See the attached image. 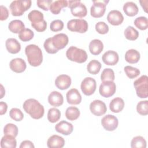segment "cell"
<instances>
[{
    "instance_id": "14",
    "label": "cell",
    "mask_w": 148,
    "mask_h": 148,
    "mask_svg": "<svg viewBox=\"0 0 148 148\" xmlns=\"http://www.w3.org/2000/svg\"><path fill=\"white\" fill-rule=\"evenodd\" d=\"M90 110L95 116H101L106 113L107 108L103 101L96 99L91 102L90 105Z\"/></svg>"
},
{
    "instance_id": "36",
    "label": "cell",
    "mask_w": 148,
    "mask_h": 148,
    "mask_svg": "<svg viewBox=\"0 0 148 148\" xmlns=\"http://www.w3.org/2000/svg\"><path fill=\"white\" fill-rule=\"evenodd\" d=\"M3 133L4 135H11L14 137H16L18 134V128L14 124L8 123L4 127Z\"/></svg>"
},
{
    "instance_id": "13",
    "label": "cell",
    "mask_w": 148,
    "mask_h": 148,
    "mask_svg": "<svg viewBox=\"0 0 148 148\" xmlns=\"http://www.w3.org/2000/svg\"><path fill=\"white\" fill-rule=\"evenodd\" d=\"M51 40L54 47L58 51L59 50L64 49L68 45L69 39L66 34L60 33L51 37Z\"/></svg>"
},
{
    "instance_id": "4",
    "label": "cell",
    "mask_w": 148,
    "mask_h": 148,
    "mask_svg": "<svg viewBox=\"0 0 148 148\" xmlns=\"http://www.w3.org/2000/svg\"><path fill=\"white\" fill-rule=\"evenodd\" d=\"M31 3V0H16L12 1L9 5L12 14L14 16H22L25 11L30 8Z\"/></svg>"
},
{
    "instance_id": "38",
    "label": "cell",
    "mask_w": 148,
    "mask_h": 148,
    "mask_svg": "<svg viewBox=\"0 0 148 148\" xmlns=\"http://www.w3.org/2000/svg\"><path fill=\"white\" fill-rule=\"evenodd\" d=\"M135 25L140 30H145L148 27V20L146 17L140 16L134 20Z\"/></svg>"
},
{
    "instance_id": "29",
    "label": "cell",
    "mask_w": 148,
    "mask_h": 148,
    "mask_svg": "<svg viewBox=\"0 0 148 148\" xmlns=\"http://www.w3.org/2000/svg\"><path fill=\"white\" fill-rule=\"evenodd\" d=\"M140 53L135 49H130L125 54V60L130 64H135L140 60Z\"/></svg>"
},
{
    "instance_id": "41",
    "label": "cell",
    "mask_w": 148,
    "mask_h": 148,
    "mask_svg": "<svg viewBox=\"0 0 148 148\" xmlns=\"http://www.w3.org/2000/svg\"><path fill=\"white\" fill-rule=\"evenodd\" d=\"M10 117L16 121H20L24 118V114L18 108H12L9 112Z\"/></svg>"
},
{
    "instance_id": "8",
    "label": "cell",
    "mask_w": 148,
    "mask_h": 148,
    "mask_svg": "<svg viewBox=\"0 0 148 148\" xmlns=\"http://www.w3.org/2000/svg\"><path fill=\"white\" fill-rule=\"evenodd\" d=\"M67 28L72 32L82 34L87 31L88 25L87 21L84 19H72L68 21Z\"/></svg>"
},
{
    "instance_id": "22",
    "label": "cell",
    "mask_w": 148,
    "mask_h": 148,
    "mask_svg": "<svg viewBox=\"0 0 148 148\" xmlns=\"http://www.w3.org/2000/svg\"><path fill=\"white\" fill-rule=\"evenodd\" d=\"M48 102L53 106H60L64 102L63 96L60 92L57 91H52L49 95Z\"/></svg>"
},
{
    "instance_id": "50",
    "label": "cell",
    "mask_w": 148,
    "mask_h": 148,
    "mask_svg": "<svg viewBox=\"0 0 148 148\" xmlns=\"http://www.w3.org/2000/svg\"><path fill=\"white\" fill-rule=\"evenodd\" d=\"M1 97H0V98H2L3 95L5 94V90L3 88V86L2 84H1Z\"/></svg>"
},
{
    "instance_id": "40",
    "label": "cell",
    "mask_w": 148,
    "mask_h": 148,
    "mask_svg": "<svg viewBox=\"0 0 148 148\" xmlns=\"http://www.w3.org/2000/svg\"><path fill=\"white\" fill-rule=\"evenodd\" d=\"M124 70L126 75L130 79H134L138 76L140 74V71L138 68L131 66H125Z\"/></svg>"
},
{
    "instance_id": "15",
    "label": "cell",
    "mask_w": 148,
    "mask_h": 148,
    "mask_svg": "<svg viewBox=\"0 0 148 148\" xmlns=\"http://www.w3.org/2000/svg\"><path fill=\"white\" fill-rule=\"evenodd\" d=\"M108 22L113 25H120L124 21L123 14L117 10H112L110 11L107 16Z\"/></svg>"
},
{
    "instance_id": "20",
    "label": "cell",
    "mask_w": 148,
    "mask_h": 148,
    "mask_svg": "<svg viewBox=\"0 0 148 148\" xmlns=\"http://www.w3.org/2000/svg\"><path fill=\"white\" fill-rule=\"evenodd\" d=\"M66 101L71 105H78L82 101V96L76 88H72L66 92Z\"/></svg>"
},
{
    "instance_id": "30",
    "label": "cell",
    "mask_w": 148,
    "mask_h": 148,
    "mask_svg": "<svg viewBox=\"0 0 148 148\" xmlns=\"http://www.w3.org/2000/svg\"><path fill=\"white\" fill-rule=\"evenodd\" d=\"M8 28L12 32L19 34L25 29V25L22 21L20 20H14L9 23Z\"/></svg>"
},
{
    "instance_id": "35",
    "label": "cell",
    "mask_w": 148,
    "mask_h": 148,
    "mask_svg": "<svg viewBox=\"0 0 148 148\" xmlns=\"http://www.w3.org/2000/svg\"><path fill=\"white\" fill-rule=\"evenodd\" d=\"M131 147L132 148H146V141L143 137L136 136L132 138L131 142Z\"/></svg>"
},
{
    "instance_id": "34",
    "label": "cell",
    "mask_w": 148,
    "mask_h": 148,
    "mask_svg": "<svg viewBox=\"0 0 148 148\" xmlns=\"http://www.w3.org/2000/svg\"><path fill=\"white\" fill-rule=\"evenodd\" d=\"M126 39L130 40H135L139 37L138 31L132 26H128L126 28L124 32Z\"/></svg>"
},
{
    "instance_id": "39",
    "label": "cell",
    "mask_w": 148,
    "mask_h": 148,
    "mask_svg": "<svg viewBox=\"0 0 148 148\" xmlns=\"http://www.w3.org/2000/svg\"><path fill=\"white\" fill-rule=\"evenodd\" d=\"M34 32L29 28H25L18 34V38L23 42H27L31 40L34 38Z\"/></svg>"
},
{
    "instance_id": "33",
    "label": "cell",
    "mask_w": 148,
    "mask_h": 148,
    "mask_svg": "<svg viewBox=\"0 0 148 148\" xmlns=\"http://www.w3.org/2000/svg\"><path fill=\"white\" fill-rule=\"evenodd\" d=\"M61 117V112L56 108H50L47 113V119L49 122L54 123L58 121Z\"/></svg>"
},
{
    "instance_id": "26",
    "label": "cell",
    "mask_w": 148,
    "mask_h": 148,
    "mask_svg": "<svg viewBox=\"0 0 148 148\" xmlns=\"http://www.w3.org/2000/svg\"><path fill=\"white\" fill-rule=\"evenodd\" d=\"M17 142L15 137L5 135L1 140V147L2 148H16Z\"/></svg>"
},
{
    "instance_id": "1",
    "label": "cell",
    "mask_w": 148,
    "mask_h": 148,
    "mask_svg": "<svg viewBox=\"0 0 148 148\" xmlns=\"http://www.w3.org/2000/svg\"><path fill=\"white\" fill-rule=\"evenodd\" d=\"M23 107L24 111L29 114L32 119H39L44 115V107L35 99H27L24 102Z\"/></svg>"
},
{
    "instance_id": "24",
    "label": "cell",
    "mask_w": 148,
    "mask_h": 148,
    "mask_svg": "<svg viewBox=\"0 0 148 148\" xmlns=\"http://www.w3.org/2000/svg\"><path fill=\"white\" fill-rule=\"evenodd\" d=\"M89 50L93 55L99 54L103 49V44L99 39H93L89 44Z\"/></svg>"
},
{
    "instance_id": "5",
    "label": "cell",
    "mask_w": 148,
    "mask_h": 148,
    "mask_svg": "<svg viewBox=\"0 0 148 148\" xmlns=\"http://www.w3.org/2000/svg\"><path fill=\"white\" fill-rule=\"evenodd\" d=\"M66 56L68 60L77 63H83L87 61V54L86 51L75 46H71L66 52Z\"/></svg>"
},
{
    "instance_id": "6",
    "label": "cell",
    "mask_w": 148,
    "mask_h": 148,
    "mask_svg": "<svg viewBox=\"0 0 148 148\" xmlns=\"http://www.w3.org/2000/svg\"><path fill=\"white\" fill-rule=\"evenodd\" d=\"M134 86L138 97L146 98L148 97V77L146 75H142L136 79Z\"/></svg>"
},
{
    "instance_id": "43",
    "label": "cell",
    "mask_w": 148,
    "mask_h": 148,
    "mask_svg": "<svg viewBox=\"0 0 148 148\" xmlns=\"http://www.w3.org/2000/svg\"><path fill=\"white\" fill-rule=\"evenodd\" d=\"M95 30L100 34H106L109 31L108 25L103 21H99L95 24Z\"/></svg>"
},
{
    "instance_id": "10",
    "label": "cell",
    "mask_w": 148,
    "mask_h": 148,
    "mask_svg": "<svg viewBox=\"0 0 148 148\" xmlns=\"http://www.w3.org/2000/svg\"><path fill=\"white\" fill-rule=\"evenodd\" d=\"M80 87L84 95L87 96L91 95L94 93L96 90V81L94 78L91 77H85L81 83Z\"/></svg>"
},
{
    "instance_id": "32",
    "label": "cell",
    "mask_w": 148,
    "mask_h": 148,
    "mask_svg": "<svg viewBox=\"0 0 148 148\" xmlns=\"http://www.w3.org/2000/svg\"><path fill=\"white\" fill-rule=\"evenodd\" d=\"M101 68V64L96 60H91L87 65L88 72L92 75H96L99 73Z\"/></svg>"
},
{
    "instance_id": "46",
    "label": "cell",
    "mask_w": 148,
    "mask_h": 148,
    "mask_svg": "<svg viewBox=\"0 0 148 148\" xmlns=\"http://www.w3.org/2000/svg\"><path fill=\"white\" fill-rule=\"evenodd\" d=\"M52 3V0H38L36 1L38 6L45 11H47L50 9V6Z\"/></svg>"
},
{
    "instance_id": "9",
    "label": "cell",
    "mask_w": 148,
    "mask_h": 148,
    "mask_svg": "<svg viewBox=\"0 0 148 148\" xmlns=\"http://www.w3.org/2000/svg\"><path fill=\"white\" fill-rule=\"evenodd\" d=\"M93 4L90 8L91 16L94 18H99L103 16L106 6L109 1H93Z\"/></svg>"
},
{
    "instance_id": "2",
    "label": "cell",
    "mask_w": 148,
    "mask_h": 148,
    "mask_svg": "<svg viewBox=\"0 0 148 148\" xmlns=\"http://www.w3.org/2000/svg\"><path fill=\"white\" fill-rule=\"evenodd\" d=\"M25 53L28 63L32 66L40 65L43 61L42 51L40 47L36 45L31 44L26 46Z\"/></svg>"
},
{
    "instance_id": "11",
    "label": "cell",
    "mask_w": 148,
    "mask_h": 148,
    "mask_svg": "<svg viewBox=\"0 0 148 148\" xmlns=\"http://www.w3.org/2000/svg\"><path fill=\"white\" fill-rule=\"evenodd\" d=\"M116 90V86L113 81L102 82L99 88L100 95L105 98H109L114 95Z\"/></svg>"
},
{
    "instance_id": "16",
    "label": "cell",
    "mask_w": 148,
    "mask_h": 148,
    "mask_svg": "<svg viewBox=\"0 0 148 148\" xmlns=\"http://www.w3.org/2000/svg\"><path fill=\"white\" fill-rule=\"evenodd\" d=\"M102 60L106 65H114L118 62L119 57L115 51L108 50L102 55Z\"/></svg>"
},
{
    "instance_id": "49",
    "label": "cell",
    "mask_w": 148,
    "mask_h": 148,
    "mask_svg": "<svg viewBox=\"0 0 148 148\" xmlns=\"http://www.w3.org/2000/svg\"><path fill=\"white\" fill-rule=\"evenodd\" d=\"M8 109V105L6 102L1 101L0 102V114L1 115H3L6 113Z\"/></svg>"
},
{
    "instance_id": "17",
    "label": "cell",
    "mask_w": 148,
    "mask_h": 148,
    "mask_svg": "<svg viewBox=\"0 0 148 148\" xmlns=\"http://www.w3.org/2000/svg\"><path fill=\"white\" fill-rule=\"evenodd\" d=\"M10 69L16 73H21L24 72L27 67L25 61L21 58L12 59L9 64Z\"/></svg>"
},
{
    "instance_id": "27",
    "label": "cell",
    "mask_w": 148,
    "mask_h": 148,
    "mask_svg": "<svg viewBox=\"0 0 148 148\" xmlns=\"http://www.w3.org/2000/svg\"><path fill=\"white\" fill-rule=\"evenodd\" d=\"M123 9L125 14L130 17L136 15L139 11L136 4L133 2H127L124 4Z\"/></svg>"
},
{
    "instance_id": "25",
    "label": "cell",
    "mask_w": 148,
    "mask_h": 148,
    "mask_svg": "<svg viewBox=\"0 0 148 148\" xmlns=\"http://www.w3.org/2000/svg\"><path fill=\"white\" fill-rule=\"evenodd\" d=\"M124 106V100L120 98L117 97L113 98L109 103L110 110L114 113H119L123 109Z\"/></svg>"
},
{
    "instance_id": "28",
    "label": "cell",
    "mask_w": 148,
    "mask_h": 148,
    "mask_svg": "<svg viewBox=\"0 0 148 148\" xmlns=\"http://www.w3.org/2000/svg\"><path fill=\"white\" fill-rule=\"evenodd\" d=\"M68 6V2L66 0H58L51 4L50 6V12L54 14H58L61 12V9Z\"/></svg>"
},
{
    "instance_id": "42",
    "label": "cell",
    "mask_w": 148,
    "mask_h": 148,
    "mask_svg": "<svg viewBox=\"0 0 148 148\" xmlns=\"http://www.w3.org/2000/svg\"><path fill=\"white\" fill-rule=\"evenodd\" d=\"M137 112L143 116L148 114V101L147 100L139 102L136 106Z\"/></svg>"
},
{
    "instance_id": "21",
    "label": "cell",
    "mask_w": 148,
    "mask_h": 148,
    "mask_svg": "<svg viewBox=\"0 0 148 148\" xmlns=\"http://www.w3.org/2000/svg\"><path fill=\"white\" fill-rule=\"evenodd\" d=\"M65 145L64 139L57 135H53L49 137L47 142V146L49 148H62Z\"/></svg>"
},
{
    "instance_id": "18",
    "label": "cell",
    "mask_w": 148,
    "mask_h": 148,
    "mask_svg": "<svg viewBox=\"0 0 148 148\" xmlns=\"http://www.w3.org/2000/svg\"><path fill=\"white\" fill-rule=\"evenodd\" d=\"M71 78L67 75H58L55 80L56 86L62 90L68 88L71 84Z\"/></svg>"
},
{
    "instance_id": "12",
    "label": "cell",
    "mask_w": 148,
    "mask_h": 148,
    "mask_svg": "<svg viewBox=\"0 0 148 148\" xmlns=\"http://www.w3.org/2000/svg\"><path fill=\"white\" fill-rule=\"evenodd\" d=\"M119 121L114 115L107 114L101 120V124L105 130L108 131H112L116 130L118 126Z\"/></svg>"
},
{
    "instance_id": "37",
    "label": "cell",
    "mask_w": 148,
    "mask_h": 148,
    "mask_svg": "<svg viewBox=\"0 0 148 148\" xmlns=\"http://www.w3.org/2000/svg\"><path fill=\"white\" fill-rule=\"evenodd\" d=\"M114 78L115 76L114 71L110 68L104 69L101 75V79L102 82L113 81Z\"/></svg>"
},
{
    "instance_id": "19",
    "label": "cell",
    "mask_w": 148,
    "mask_h": 148,
    "mask_svg": "<svg viewBox=\"0 0 148 148\" xmlns=\"http://www.w3.org/2000/svg\"><path fill=\"white\" fill-rule=\"evenodd\" d=\"M55 130L57 132L64 135H69L72 132L73 127L71 123L62 120L56 125Z\"/></svg>"
},
{
    "instance_id": "48",
    "label": "cell",
    "mask_w": 148,
    "mask_h": 148,
    "mask_svg": "<svg viewBox=\"0 0 148 148\" xmlns=\"http://www.w3.org/2000/svg\"><path fill=\"white\" fill-rule=\"evenodd\" d=\"M35 146L33 143L28 140H24L21 143L20 148H34Z\"/></svg>"
},
{
    "instance_id": "45",
    "label": "cell",
    "mask_w": 148,
    "mask_h": 148,
    "mask_svg": "<svg viewBox=\"0 0 148 148\" xmlns=\"http://www.w3.org/2000/svg\"><path fill=\"white\" fill-rule=\"evenodd\" d=\"M44 48L45 50L49 54H55L58 51L54 47L51 40V38H47L44 42L43 44Z\"/></svg>"
},
{
    "instance_id": "44",
    "label": "cell",
    "mask_w": 148,
    "mask_h": 148,
    "mask_svg": "<svg viewBox=\"0 0 148 148\" xmlns=\"http://www.w3.org/2000/svg\"><path fill=\"white\" fill-rule=\"evenodd\" d=\"M64 28V23L61 20H55L51 21L50 25L51 31L58 32L61 31Z\"/></svg>"
},
{
    "instance_id": "47",
    "label": "cell",
    "mask_w": 148,
    "mask_h": 148,
    "mask_svg": "<svg viewBox=\"0 0 148 148\" xmlns=\"http://www.w3.org/2000/svg\"><path fill=\"white\" fill-rule=\"evenodd\" d=\"M0 10H1V16H0V20L1 21L5 20L8 18L9 16V11L8 9L4 6L3 5L0 6Z\"/></svg>"
},
{
    "instance_id": "31",
    "label": "cell",
    "mask_w": 148,
    "mask_h": 148,
    "mask_svg": "<svg viewBox=\"0 0 148 148\" xmlns=\"http://www.w3.org/2000/svg\"><path fill=\"white\" fill-rule=\"evenodd\" d=\"M79 109L75 106L68 107L65 111V116L67 119L73 121L77 119L80 116Z\"/></svg>"
},
{
    "instance_id": "7",
    "label": "cell",
    "mask_w": 148,
    "mask_h": 148,
    "mask_svg": "<svg viewBox=\"0 0 148 148\" xmlns=\"http://www.w3.org/2000/svg\"><path fill=\"white\" fill-rule=\"evenodd\" d=\"M68 6L70 8L71 13L73 16L82 18L87 15V8L80 0H71L68 1Z\"/></svg>"
},
{
    "instance_id": "3",
    "label": "cell",
    "mask_w": 148,
    "mask_h": 148,
    "mask_svg": "<svg viewBox=\"0 0 148 148\" xmlns=\"http://www.w3.org/2000/svg\"><path fill=\"white\" fill-rule=\"evenodd\" d=\"M28 18L31 22V26L38 32H43L47 28V23L44 20L43 14L37 10L31 11Z\"/></svg>"
},
{
    "instance_id": "23",
    "label": "cell",
    "mask_w": 148,
    "mask_h": 148,
    "mask_svg": "<svg viewBox=\"0 0 148 148\" xmlns=\"http://www.w3.org/2000/svg\"><path fill=\"white\" fill-rule=\"evenodd\" d=\"M7 50L12 54L18 53L21 50L20 43L15 38H8L5 42Z\"/></svg>"
}]
</instances>
